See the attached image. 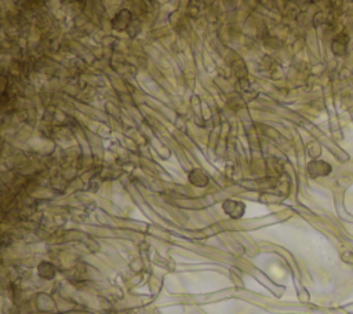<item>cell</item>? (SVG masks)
Masks as SVG:
<instances>
[{
    "instance_id": "6da1fadb",
    "label": "cell",
    "mask_w": 353,
    "mask_h": 314,
    "mask_svg": "<svg viewBox=\"0 0 353 314\" xmlns=\"http://www.w3.org/2000/svg\"><path fill=\"white\" fill-rule=\"evenodd\" d=\"M227 204L232 207V209H227V212L231 215V216H234V218H239V216H241V215H243V212H244V206H243L241 203H236V201H227Z\"/></svg>"
}]
</instances>
